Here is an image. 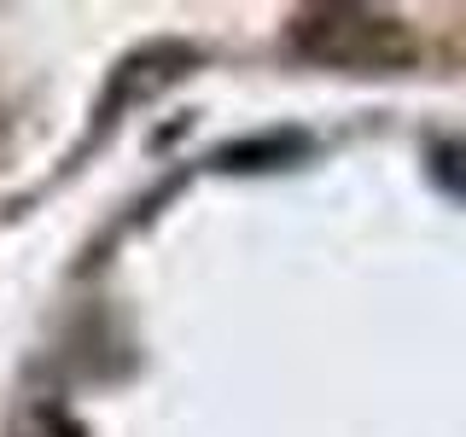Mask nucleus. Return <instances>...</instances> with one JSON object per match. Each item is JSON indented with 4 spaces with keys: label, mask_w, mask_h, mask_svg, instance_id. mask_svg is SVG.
Instances as JSON below:
<instances>
[{
    "label": "nucleus",
    "mask_w": 466,
    "mask_h": 437,
    "mask_svg": "<svg viewBox=\"0 0 466 437\" xmlns=\"http://www.w3.org/2000/svg\"><path fill=\"white\" fill-rule=\"evenodd\" d=\"M437 175H443L455 193H466V146H449V152H437Z\"/></svg>",
    "instance_id": "2"
},
{
    "label": "nucleus",
    "mask_w": 466,
    "mask_h": 437,
    "mask_svg": "<svg viewBox=\"0 0 466 437\" xmlns=\"http://www.w3.org/2000/svg\"><path fill=\"white\" fill-rule=\"evenodd\" d=\"M291 47L327 70H402L414 36L379 6H309L291 29Z\"/></svg>",
    "instance_id": "1"
}]
</instances>
